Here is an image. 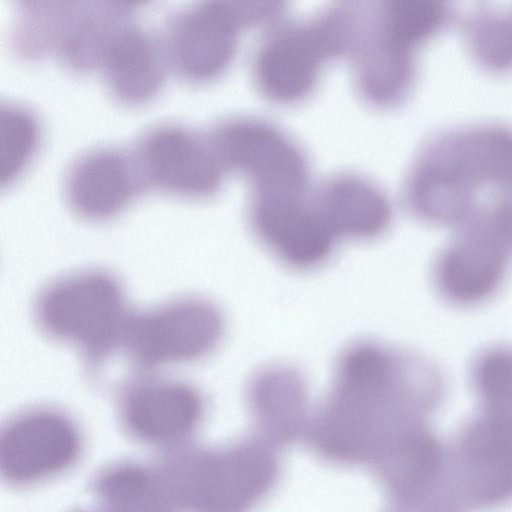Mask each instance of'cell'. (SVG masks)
<instances>
[{"instance_id": "cell-12", "label": "cell", "mask_w": 512, "mask_h": 512, "mask_svg": "<svg viewBox=\"0 0 512 512\" xmlns=\"http://www.w3.org/2000/svg\"><path fill=\"white\" fill-rule=\"evenodd\" d=\"M248 220L263 246L286 266L310 270L332 255L337 239L310 189L303 194L251 195Z\"/></svg>"}, {"instance_id": "cell-10", "label": "cell", "mask_w": 512, "mask_h": 512, "mask_svg": "<svg viewBox=\"0 0 512 512\" xmlns=\"http://www.w3.org/2000/svg\"><path fill=\"white\" fill-rule=\"evenodd\" d=\"M132 154L146 187L184 198L217 193L226 173L206 132L163 122L145 129Z\"/></svg>"}, {"instance_id": "cell-20", "label": "cell", "mask_w": 512, "mask_h": 512, "mask_svg": "<svg viewBox=\"0 0 512 512\" xmlns=\"http://www.w3.org/2000/svg\"><path fill=\"white\" fill-rule=\"evenodd\" d=\"M479 226L443 258L439 279L443 289L455 299L481 298L496 284L502 259L493 239V226L482 214Z\"/></svg>"}, {"instance_id": "cell-7", "label": "cell", "mask_w": 512, "mask_h": 512, "mask_svg": "<svg viewBox=\"0 0 512 512\" xmlns=\"http://www.w3.org/2000/svg\"><path fill=\"white\" fill-rule=\"evenodd\" d=\"M206 134L225 171L245 176L253 195L303 194L310 190L305 152L274 123L233 116L218 121Z\"/></svg>"}, {"instance_id": "cell-24", "label": "cell", "mask_w": 512, "mask_h": 512, "mask_svg": "<svg viewBox=\"0 0 512 512\" xmlns=\"http://www.w3.org/2000/svg\"><path fill=\"white\" fill-rule=\"evenodd\" d=\"M39 122L26 106L0 105V186H10L27 168L37 151Z\"/></svg>"}, {"instance_id": "cell-26", "label": "cell", "mask_w": 512, "mask_h": 512, "mask_svg": "<svg viewBox=\"0 0 512 512\" xmlns=\"http://www.w3.org/2000/svg\"><path fill=\"white\" fill-rule=\"evenodd\" d=\"M76 512H90V511H83V510H80V511H76Z\"/></svg>"}, {"instance_id": "cell-16", "label": "cell", "mask_w": 512, "mask_h": 512, "mask_svg": "<svg viewBox=\"0 0 512 512\" xmlns=\"http://www.w3.org/2000/svg\"><path fill=\"white\" fill-rule=\"evenodd\" d=\"M255 435L276 449L304 437L311 417L306 382L293 367L275 364L257 371L246 389Z\"/></svg>"}, {"instance_id": "cell-14", "label": "cell", "mask_w": 512, "mask_h": 512, "mask_svg": "<svg viewBox=\"0 0 512 512\" xmlns=\"http://www.w3.org/2000/svg\"><path fill=\"white\" fill-rule=\"evenodd\" d=\"M123 430L134 440L171 449L196 432L205 414L199 390L176 380H138L123 388L118 400Z\"/></svg>"}, {"instance_id": "cell-4", "label": "cell", "mask_w": 512, "mask_h": 512, "mask_svg": "<svg viewBox=\"0 0 512 512\" xmlns=\"http://www.w3.org/2000/svg\"><path fill=\"white\" fill-rule=\"evenodd\" d=\"M129 314L121 283L100 270L53 281L39 293L34 307L41 331L75 346L93 368L118 351Z\"/></svg>"}, {"instance_id": "cell-23", "label": "cell", "mask_w": 512, "mask_h": 512, "mask_svg": "<svg viewBox=\"0 0 512 512\" xmlns=\"http://www.w3.org/2000/svg\"><path fill=\"white\" fill-rule=\"evenodd\" d=\"M466 46L477 64L494 73L512 70V10L483 6L463 21Z\"/></svg>"}, {"instance_id": "cell-25", "label": "cell", "mask_w": 512, "mask_h": 512, "mask_svg": "<svg viewBox=\"0 0 512 512\" xmlns=\"http://www.w3.org/2000/svg\"><path fill=\"white\" fill-rule=\"evenodd\" d=\"M478 387L484 413L512 419V355L495 353L486 357L478 370Z\"/></svg>"}, {"instance_id": "cell-18", "label": "cell", "mask_w": 512, "mask_h": 512, "mask_svg": "<svg viewBox=\"0 0 512 512\" xmlns=\"http://www.w3.org/2000/svg\"><path fill=\"white\" fill-rule=\"evenodd\" d=\"M166 65L161 40L132 22L114 39L99 69L117 101L138 105L158 94L165 81Z\"/></svg>"}, {"instance_id": "cell-6", "label": "cell", "mask_w": 512, "mask_h": 512, "mask_svg": "<svg viewBox=\"0 0 512 512\" xmlns=\"http://www.w3.org/2000/svg\"><path fill=\"white\" fill-rule=\"evenodd\" d=\"M344 56L342 22L330 5L308 19L271 27L253 57L254 83L270 102L298 103L315 90L324 66Z\"/></svg>"}, {"instance_id": "cell-1", "label": "cell", "mask_w": 512, "mask_h": 512, "mask_svg": "<svg viewBox=\"0 0 512 512\" xmlns=\"http://www.w3.org/2000/svg\"><path fill=\"white\" fill-rule=\"evenodd\" d=\"M403 355L382 342L357 340L338 356L331 387L311 414L307 446L321 460L369 468L407 435L426 427Z\"/></svg>"}, {"instance_id": "cell-11", "label": "cell", "mask_w": 512, "mask_h": 512, "mask_svg": "<svg viewBox=\"0 0 512 512\" xmlns=\"http://www.w3.org/2000/svg\"><path fill=\"white\" fill-rule=\"evenodd\" d=\"M83 449L74 420L58 409L34 407L12 416L0 432V473L15 487H27L69 470Z\"/></svg>"}, {"instance_id": "cell-9", "label": "cell", "mask_w": 512, "mask_h": 512, "mask_svg": "<svg viewBox=\"0 0 512 512\" xmlns=\"http://www.w3.org/2000/svg\"><path fill=\"white\" fill-rule=\"evenodd\" d=\"M352 16L346 58L358 94L377 108L402 104L416 80L420 45L388 21L379 1H352Z\"/></svg>"}, {"instance_id": "cell-5", "label": "cell", "mask_w": 512, "mask_h": 512, "mask_svg": "<svg viewBox=\"0 0 512 512\" xmlns=\"http://www.w3.org/2000/svg\"><path fill=\"white\" fill-rule=\"evenodd\" d=\"M276 1H201L172 13L160 38L167 64L184 80L205 83L232 64L242 31L272 27L284 13Z\"/></svg>"}, {"instance_id": "cell-8", "label": "cell", "mask_w": 512, "mask_h": 512, "mask_svg": "<svg viewBox=\"0 0 512 512\" xmlns=\"http://www.w3.org/2000/svg\"><path fill=\"white\" fill-rule=\"evenodd\" d=\"M224 333V318L213 303L182 298L150 310L130 312L118 351L140 372L190 362L211 353Z\"/></svg>"}, {"instance_id": "cell-21", "label": "cell", "mask_w": 512, "mask_h": 512, "mask_svg": "<svg viewBox=\"0 0 512 512\" xmlns=\"http://www.w3.org/2000/svg\"><path fill=\"white\" fill-rule=\"evenodd\" d=\"M91 489L101 512H173L154 469L134 461H118L103 467Z\"/></svg>"}, {"instance_id": "cell-22", "label": "cell", "mask_w": 512, "mask_h": 512, "mask_svg": "<svg viewBox=\"0 0 512 512\" xmlns=\"http://www.w3.org/2000/svg\"><path fill=\"white\" fill-rule=\"evenodd\" d=\"M74 1H18L11 29L15 53L35 60L56 53Z\"/></svg>"}, {"instance_id": "cell-13", "label": "cell", "mask_w": 512, "mask_h": 512, "mask_svg": "<svg viewBox=\"0 0 512 512\" xmlns=\"http://www.w3.org/2000/svg\"><path fill=\"white\" fill-rule=\"evenodd\" d=\"M452 476L465 510L512 499V420L489 414L471 422L449 446Z\"/></svg>"}, {"instance_id": "cell-17", "label": "cell", "mask_w": 512, "mask_h": 512, "mask_svg": "<svg viewBox=\"0 0 512 512\" xmlns=\"http://www.w3.org/2000/svg\"><path fill=\"white\" fill-rule=\"evenodd\" d=\"M314 202L336 239L370 240L390 226L393 211L386 194L355 173H338L312 190Z\"/></svg>"}, {"instance_id": "cell-19", "label": "cell", "mask_w": 512, "mask_h": 512, "mask_svg": "<svg viewBox=\"0 0 512 512\" xmlns=\"http://www.w3.org/2000/svg\"><path fill=\"white\" fill-rule=\"evenodd\" d=\"M136 7L129 2L75 1L55 54L74 72L99 69L114 39L134 22Z\"/></svg>"}, {"instance_id": "cell-3", "label": "cell", "mask_w": 512, "mask_h": 512, "mask_svg": "<svg viewBox=\"0 0 512 512\" xmlns=\"http://www.w3.org/2000/svg\"><path fill=\"white\" fill-rule=\"evenodd\" d=\"M277 450L255 434L214 447L182 444L154 469L174 509L251 512L279 481Z\"/></svg>"}, {"instance_id": "cell-15", "label": "cell", "mask_w": 512, "mask_h": 512, "mask_svg": "<svg viewBox=\"0 0 512 512\" xmlns=\"http://www.w3.org/2000/svg\"><path fill=\"white\" fill-rule=\"evenodd\" d=\"M62 188L74 214L97 222L115 217L146 190L132 151L116 146L94 147L75 157Z\"/></svg>"}, {"instance_id": "cell-2", "label": "cell", "mask_w": 512, "mask_h": 512, "mask_svg": "<svg viewBox=\"0 0 512 512\" xmlns=\"http://www.w3.org/2000/svg\"><path fill=\"white\" fill-rule=\"evenodd\" d=\"M512 196V127L474 122L442 129L416 153L404 198L417 216L450 221L468 216L482 200Z\"/></svg>"}]
</instances>
